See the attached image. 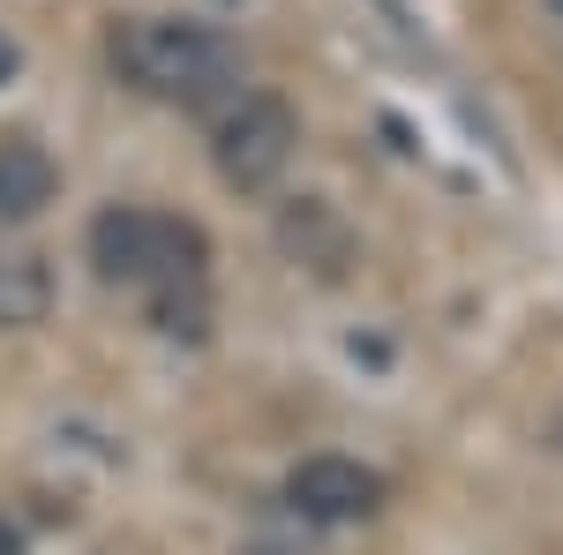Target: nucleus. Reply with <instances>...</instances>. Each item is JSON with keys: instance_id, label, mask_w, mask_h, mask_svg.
I'll return each mask as SVG.
<instances>
[{"instance_id": "11", "label": "nucleus", "mask_w": 563, "mask_h": 555, "mask_svg": "<svg viewBox=\"0 0 563 555\" xmlns=\"http://www.w3.org/2000/svg\"><path fill=\"white\" fill-rule=\"evenodd\" d=\"M256 555H271V548H256Z\"/></svg>"}, {"instance_id": "4", "label": "nucleus", "mask_w": 563, "mask_h": 555, "mask_svg": "<svg viewBox=\"0 0 563 555\" xmlns=\"http://www.w3.org/2000/svg\"><path fill=\"white\" fill-rule=\"evenodd\" d=\"M286 503L316 525H361L384 511V473L361 458H301L286 473Z\"/></svg>"}, {"instance_id": "10", "label": "nucleus", "mask_w": 563, "mask_h": 555, "mask_svg": "<svg viewBox=\"0 0 563 555\" xmlns=\"http://www.w3.org/2000/svg\"><path fill=\"white\" fill-rule=\"evenodd\" d=\"M541 15H549V23H556V31H563V0H541Z\"/></svg>"}, {"instance_id": "8", "label": "nucleus", "mask_w": 563, "mask_h": 555, "mask_svg": "<svg viewBox=\"0 0 563 555\" xmlns=\"http://www.w3.org/2000/svg\"><path fill=\"white\" fill-rule=\"evenodd\" d=\"M151 300V323L166 331V338H203L211 331V293H203V278H180V286H158Z\"/></svg>"}, {"instance_id": "1", "label": "nucleus", "mask_w": 563, "mask_h": 555, "mask_svg": "<svg viewBox=\"0 0 563 555\" xmlns=\"http://www.w3.org/2000/svg\"><path fill=\"white\" fill-rule=\"evenodd\" d=\"M113 68L121 84L158 98V106H225L241 90V53L225 31L211 23H188V15H129L113 23Z\"/></svg>"}, {"instance_id": "6", "label": "nucleus", "mask_w": 563, "mask_h": 555, "mask_svg": "<svg viewBox=\"0 0 563 555\" xmlns=\"http://www.w3.org/2000/svg\"><path fill=\"white\" fill-rule=\"evenodd\" d=\"M45 308H53V270H45V256L0 225V331H31V323H45Z\"/></svg>"}, {"instance_id": "9", "label": "nucleus", "mask_w": 563, "mask_h": 555, "mask_svg": "<svg viewBox=\"0 0 563 555\" xmlns=\"http://www.w3.org/2000/svg\"><path fill=\"white\" fill-rule=\"evenodd\" d=\"M15 68H23V45H15V38H8V31H0V84H8Z\"/></svg>"}, {"instance_id": "5", "label": "nucleus", "mask_w": 563, "mask_h": 555, "mask_svg": "<svg viewBox=\"0 0 563 555\" xmlns=\"http://www.w3.org/2000/svg\"><path fill=\"white\" fill-rule=\"evenodd\" d=\"M60 196V166L38 135H0V225H31Z\"/></svg>"}, {"instance_id": "2", "label": "nucleus", "mask_w": 563, "mask_h": 555, "mask_svg": "<svg viewBox=\"0 0 563 555\" xmlns=\"http://www.w3.org/2000/svg\"><path fill=\"white\" fill-rule=\"evenodd\" d=\"M90 263L106 286H129V293H158L180 278H203L211 270V241L174 211H151V203H106L90 218Z\"/></svg>"}, {"instance_id": "3", "label": "nucleus", "mask_w": 563, "mask_h": 555, "mask_svg": "<svg viewBox=\"0 0 563 555\" xmlns=\"http://www.w3.org/2000/svg\"><path fill=\"white\" fill-rule=\"evenodd\" d=\"M294 151H301V121H294V106H286L278 90H233V98L218 106L211 166H218L225 188H241V196L278 188L286 166H294Z\"/></svg>"}, {"instance_id": "7", "label": "nucleus", "mask_w": 563, "mask_h": 555, "mask_svg": "<svg viewBox=\"0 0 563 555\" xmlns=\"http://www.w3.org/2000/svg\"><path fill=\"white\" fill-rule=\"evenodd\" d=\"M278 241H286V256H294V263L323 270V278H339V263L353 256V233L339 225V211H331L323 196H301L294 211L278 218Z\"/></svg>"}]
</instances>
